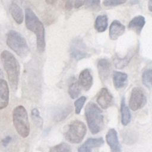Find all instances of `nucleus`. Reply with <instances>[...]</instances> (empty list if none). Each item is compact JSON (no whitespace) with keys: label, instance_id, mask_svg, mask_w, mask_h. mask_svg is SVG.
I'll use <instances>...</instances> for the list:
<instances>
[{"label":"nucleus","instance_id":"nucleus-36","mask_svg":"<svg viewBox=\"0 0 152 152\" xmlns=\"http://www.w3.org/2000/svg\"><path fill=\"white\" fill-rule=\"evenodd\" d=\"M2 77H3L2 72V71H1V68H0V79H2Z\"/></svg>","mask_w":152,"mask_h":152},{"label":"nucleus","instance_id":"nucleus-24","mask_svg":"<svg viewBox=\"0 0 152 152\" xmlns=\"http://www.w3.org/2000/svg\"><path fill=\"white\" fill-rule=\"evenodd\" d=\"M86 145L91 148L94 147H99L104 144V140L102 138H88L84 142Z\"/></svg>","mask_w":152,"mask_h":152},{"label":"nucleus","instance_id":"nucleus-16","mask_svg":"<svg viewBox=\"0 0 152 152\" xmlns=\"http://www.w3.org/2000/svg\"><path fill=\"white\" fill-rule=\"evenodd\" d=\"M145 18L142 15H138L133 18L128 24L129 28L135 31L138 34H140L145 24Z\"/></svg>","mask_w":152,"mask_h":152},{"label":"nucleus","instance_id":"nucleus-30","mask_svg":"<svg viewBox=\"0 0 152 152\" xmlns=\"http://www.w3.org/2000/svg\"><path fill=\"white\" fill-rule=\"evenodd\" d=\"M91 148L90 147H89L88 146L84 144L78 148V152H91Z\"/></svg>","mask_w":152,"mask_h":152},{"label":"nucleus","instance_id":"nucleus-15","mask_svg":"<svg viewBox=\"0 0 152 152\" xmlns=\"http://www.w3.org/2000/svg\"><path fill=\"white\" fill-rule=\"evenodd\" d=\"M10 12L16 23L20 24L24 20V14L21 7L15 2H12L9 6Z\"/></svg>","mask_w":152,"mask_h":152},{"label":"nucleus","instance_id":"nucleus-21","mask_svg":"<svg viewBox=\"0 0 152 152\" xmlns=\"http://www.w3.org/2000/svg\"><path fill=\"white\" fill-rule=\"evenodd\" d=\"M81 93V87L77 81H72L68 87V93L71 99H75L78 97Z\"/></svg>","mask_w":152,"mask_h":152},{"label":"nucleus","instance_id":"nucleus-11","mask_svg":"<svg viewBox=\"0 0 152 152\" xmlns=\"http://www.w3.org/2000/svg\"><path fill=\"white\" fill-rule=\"evenodd\" d=\"M97 69L101 80L105 81L110 76L112 70L111 64L106 59H100L97 62Z\"/></svg>","mask_w":152,"mask_h":152},{"label":"nucleus","instance_id":"nucleus-33","mask_svg":"<svg viewBox=\"0 0 152 152\" xmlns=\"http://www.w3.org/2000/svg\"><path fill=\"white\" fill-rule=\"evenodd\" d=\"M11 141V137L10 136H7L2 140V144L4 147H6L10 142Z\"/></svg>","mask_w":152,"mask_h":152},{"label":"nucleus","instance_id":"nucleus-7","mask_svg":"<svg viewBox=\"0 0 152 152\" xmlns=\"http://www.w3.org/2000/svg\"><path fill=\"white\" fill-rule=\"evenodd\" d=\"M69 53L70 56L79 61L89 56L88 48L86 45L80 37H75L71 40L69 46Z\"/></svg>","mask_w":152,"mask_h":152},{"label":"nucleus","instance_id":"nucleus-14","mask_svg":"<svg viewBox=\"0 0 152 152\" xmlns=\"http://www.w3.org/2000/svg\"><path fill=\"white\" fill-rule=\"evenodd\" d=\"M9 102V88L8 84L3 79H0V110L5 108Z\"/></svg>","mask_w":152,"mask_h":152},{"label":"nucleus","instance_id":"nucleus-27","mask_svg":"<svg viewBox=\"0 0 152 152\" xmlns=\"http://www.w3.org/2000/svg\"><path fill=\"white\" fill-rule=\"evenodd\" d=\"M86 101V97L85 96H81L75 100L74 102L75 106V112L76 114L78 115L80 113L81 110Z\"/></svg>","mask_w":152,"mask_h":152},{"label":"nucleus","instance_id":"nucleus-20","mask_svg":"<svg viewBox=\"0 0 152 152\" xmlns=\"http://www.w3.org/2000/svg\"><path fill=\"white\" fill-rule=\"evenodd\" d=\"M107 17L106 15H100L96 17L94 28L98 32L104 31L107 27Z\"/></svg>","mask_w":152,"mask_h":152},{"label":"nucleus","instance_id":"nucleus-31","mask_svg":"<svg viewBox=\"0 0 152 152\" xmlns=\"http://www.w3.org/2000/svg\"><path fill=\"white\" fill-rule=\"evenodd\" d=\"M86 0H75L74 7L75 8H79L85 4Z\"/></svg>","mask_w":152,"mask_h":152},{"label":"nucleus","instance_id":"nucleus-35","mask_svg":"<svg viewBox=\"0 0 152 152\" xmlns=\"http://www.w3.org/2000/svg\"><path fill=\"white\" fill-rule=\"evenodd\" d=\"M58 0H46V2L48 4H53L55 3Z\"/></svg>","mask_w":152,"mask_h":152},{"label":"nucleus","instance_id":"nucleus-2","mask_svg":"<svg viewBox=\"0 0 152 152\" xmlns=\"http://www.w3.org/2000/svg\"><path fill=\"white\" fill-rule=\"evenodd\" d=\"M1 60L7 74L10 86L13 91H15L18 87L20 74L19 62L10 52L6 50L1 52Z\"/></svg>","mask_w":152,"mask_h":152},{"label":"nucleus","instance_id":"nucleus-3","mask_svg":"<svg viewBox=\"0 0 152 152\" xmlns=\"http://www.w3.org/2000/svg\"><path fill=\"white\" fill-rule=\"evenodd\" d=\"M85 116L88 128L93 134L99 132L104 125V117L100 107L94 103L89 102L85 108Z\"/></svg>","mask_w":152,"mask_h":152},{"label":"nucleus","instance_id":"nucleus-1","mask_svg":"<svg viewBox=\"0 0 152 152\" xmlns=\"http://www.w3.org/2000/svg\"><path fill=\"white\" fill-rule=\"evenodd\" d=\"M25 23L28 30L34 33L36 36L37 49L39 52H44L46 47L45 28L33 11L29 8L25 10Z\"/></svg>","mask_w":152,"mask_h":152},{"label":"nucleus","instance_id":"nucleus-12","mask_svg":"<svg viewBox=\"0 0 152 152\" xmlns=\"http://www.w3.org/2000/svg\"><path fill=\"white\" fill-rule=\"evenodd\" d=\"M78 82L80 87L84 90H90L93 84V77L89 69H85L80 72Z\"/></svg>","mask_w":152,"mask_h":152},{"label":"nucleus","instance_id":"nucleus-32","mask_svg":"<svg viewBox=\"0 0 152 152\" xmlns=\"http://www.w3.org/2000/svg\"><path fill=\"white\" fill-rule=\"evenodd\" d=\"M73 7V0H66L65 2V8L70 10Z\"/></svg>","mask_w":152,"mask_h":152},{"label":"nucleus","instance_id":"nucleus-23","mask_svg":"<svg viewBox=\"0 0 152 152\" xmlns=\"http://www.w3.org/2000/svg\"><path fill=\"white\" fill-rule=\"evenodd\" d=\"M85 7L86 8L97 11L100 9V0H86Z\"/></svg>","mask_w":152,"mask_h":152},{"label":"nucleus","instance_id":"nucleus-26","mask_svg":"<svg viewBox=\"0 0 152 152\" xmlns=\"http://www.w3.org/2000/svg\"><path fill=\"white\" fill-rule=\"evenodd\" d=\"M142 81L145 86L152 87V69L146 70L144 72L142 75Z\"/></svg>","mask_w":152,"mask_h":152},{"label":"nucleus","instance_id":"nucleus-4","mask_svg":"<svg viewBox=\"0 0 152 152\" xmlns=\"http://www.w3.org/2000/svg\"><path fill=\"white\" fill-rule=\"evenodd\" d=\"M7 45L18 56L23 58L29 53V48L26 39L19 32L11 30L7 34Z\"/></svg>","mask_w":152,"mask_h":152},{"label":"nucleus","instance_id":"nucleus-22","mask_svg":"<svg viewBox=\"0 0 152 152\" xmlns=\"http://www.w3.org/2000/svg\"><path fill=\"white\" fill-rule=\"evenodd\" d=\"M49 152H72V149L68 144L61 142L51 147Z\"/></svg>","mask_w":152,"mask_h":152},{"label":"nucleus","instance_id":"nucleus-34","mask_svg":"<svg viewBox=\"0 0 152 152\" xmlns=\"http://www.w3.org/2000/svg\"><path fill=\"white\" fill-rule=\"evenodd\" d=\"M148 10L152 12V0H149L148 4Z\"/></svg>","mask_w":152,"mask_h":152},{"label":"nucleus","instance_id":"nucleus-19","mask_svg":"<svg viewBox=\"0 0 152 152\" xmlns=\"http://www.w3.org/2000/svg\"><path fill=\"white\" fill-rule=\"evenodd\" d=\"M121 112L122 124L124 125H127L131 121V113L128 107L126 105L124 98L121 101Z\"/></svg>","mask_w":152,"mask_h":152},{"label":"nucleus","instance_id":"nucleus-25","mask_svg":"<svg viewBox=\"0 0 152 152\" xmlns=\"http://www.w3.org/2000/svg\"><path fill=\"white\" fill-rule=\"evenodd\" d=\"M31 118L34 124L39 127L42 128L43 123L42 118L40 115L39 111L37 109L34 108L31 110Z\"/></svg>","mask_w":152,"mask_h":152},{"label":"nucleus","instance_id":"nucleus-9","mask_svg":"<svg viewBox=\"0 0 152 152\" xmlns=\"http://www.w3.org/2000/svg\"><path fill=\"white\" fill-rule=\"evenodd\" d=\"M97 102L103 109H107L113 103V96L106 88H102L97 96Z\"/></svg>","mask_w":152,"mask_h":152},{"label":"nucleus","instance_id":"nucleus-29","mask_svg":"<svg viewBox=\"0 0 152 152\" xmlns=\"http://www.w3.org/2000/svg\"><path fill=\"white\" fill-rule=\"evenodd\" d=\"M126 1V0H104L103 4L106 7H112L124 4Z\"/></svg>","mask_w":152,"mask_h":152},{"label":"nucleus","instance_id":"nucleus-18","mask_svg":"<svg viewBox=\"0 0 152 152\" xmlns=\"http://www.w3.org/2000/svg\"><path fill=\"white\" fill-rule=\"evenodd\" d=\"M72 107L71 106H66L57 109L53 113V118L54 121L59 122L65 119L71 112Z\"/></svg>","mask_w":152,"mask_h":152},{"label":"nucleus","instance_id":"nucleus-13","mask_svg":"<svg viewBox=\"0 0 152 152\" xmlns=\"http://www.w3.org/2000/svg\"><path fill=\"white\" fill-rule=\"evenodd\" d=\"M125 27L118 20H114L110 24L109 28V37L112 40H116L124 34Z\"/></svg>","mask_w":152,"mask_h":152},{"label":"nucleus","instance_id":"nucleus-6","mask_svg":"<svg viewBox=\"0 0 152 152\" xmlns=\"http://www.w3.org/2000/svg\"><path fill=\"white\" fill-rule=\"evenodd\" d=\"M86 132L87 128L85 124L80 121L75 120L68 125L64 135L68 142L78 144L83 141Z\"/></svg>","mask_w":152,"mask_h":152},{"label":"nucleus","instance_id":"nucleus-17","mask_svg":"<svg viewBox=\"0 0 152 152\" xmlns=\"http://www.w3.org/2000/svg\"><path fill=\"white\" fill-rule=\"evenodd\" d=\"M127 75L125 73L115 71L113 74V84L116 88H122L126 84L127 80Z\"/></svg>","mask_w":152,"mask_h":152},{"label":"nucleus","instance_id":"nucleus-8","mask_svg":"<svg viewBox=\"0 0 152 152\" xmlns=\"http://www.w3.org/2000/svg\"><path fill=\"white\" fill-rule=\"evenodd\" d=\"M146 103V97L142 90L140 87L132 88L129 101V106L135 111L142 108Z\"/></svg>","mask_w":152,"mask_h":152},{"label":"nucleus","instance_id":"nucleus-10","mask_svg":"<svg viewBox=\"0 0 152 152\" xmlns=\"http://www.w3.org/2000/svg\"><path fill=\"white\" fill-rule=\"evenodd\" d=\"M106 140L112 152L121 151V146L119 142L117 132L115 129L112 128L107 131L106 135Z\"/></svg>","mask_w":152,"mask_h":152},{"label":"nucleus","instance_id":"nucleus-28","mask_svg":"<svg viewBox=\"0 0 152 152\" xmlns=\"http://www.w3.org/2000/svg\"><path fill=\"white\" fill-rule=\"evenodd\" d=\"M131 58V56H129V55L126 56L125 58H116L114 59L115 66L118 68H122L125 67L129 62L130 59Z\"/></svg>","mask_w":152,"mask_h":152},{"label":"nucleus","instance_id":"nucleus-5","mask_svg":"<svg viewBox=\"0 0 152 152\" xmlns=\"http://www.w3.org/2000/svg\"><path fill=\"white\" fill-rule=\"evenodd\" d=\"M12 122L18 134L23 138H26L30 133V124L27 112L21 105L15 107L12 111Z\"/></svg>","mask_w":152,"mask_h":152}]
</instances>
